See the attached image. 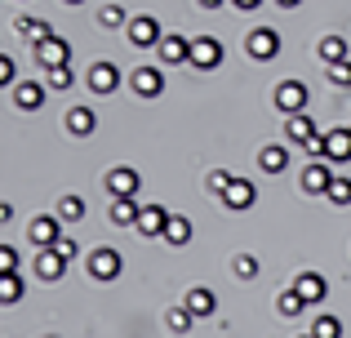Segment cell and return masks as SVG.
Returning <instances> with one entry per match:
<instances>
[{
  "mask_svg": "<svg viewBox=\"0 0 351 338\" xmlns=\"http://www.w3.org/2000/svg\"><path fill=\"white\" fill-rule=\"evenodd\" d=\"M45 94H49V85H40V80H18L14 85V107L18 112H40Z\"/></svg>",
  "mask_w": 351,
  "mask_h": 338,
  "instance_id": "10",
  "label": "cell"
},
{
  "mask_svg": "<svg viewBox=\"0 0 351 338\" xmlns=\"http://www.w3.org/2000/svg\"><path fill=\"white\" fill-rule=\"evenodd\" d=\"M254 200H258V187H254L249 178H232V187L223 191V205H227V209H236V214L254 209Z\"/></svg>",
  "mask_w": 351,
  "mask_h": 338,
  "instance_id": "13",
  "label": "cell"
},
{
  "mask_svg": "<svg viewBox=\"0 0 351 338\" xmlns=\"http://www.w3.org/2000/svg\"><path fill=\"white\" fill-rule=\"evenodd\" d=\"M62 125H67L71 138H89V134L98 130V116H94V107H71V112L62 116Z\"/></svg>",
  "mask_w": 351,
  "mask_h": 338,
  "instance_id": "17",
  "label": "cell"
},
{
  "mask_svg": "<svg viewBox=\"0 0 351 338\" xmlns=\"http://www.w3.org/2000/svg\"><path fill=\"white\" fill-rule=\"evenodd\" d=\"M293 289L307 298V307H311V303H320V298L329 294V285H325V276H320V271H302V276L293 280Z\"/></svg>",
  "mask_w": 351,
  "mask_h": 338,
  "instance_id": "22",
  "label": "cell"
},
{
  "mask_svg": "<svg viewBox=\"0 0 351 338\" xmlns=\"http://www.w3.org/2000/svg\"><path fill=\"white\" fill-rule=\"evenodd\" d=\"M311 334L316 338H343V321H338V316H316V321H311Z\"/></svg>",
  "mask_w": 351,
  "mask_h": 338,
  "instance_id": "31",
  "label": "cell"
},
{
  "mask_svg": "<svg viewBox=\"0 0 351 338\" xmlns=\"http://www.w3.org/2000/svg\"><path fill=\"white\" fill-rule=\"evenodd\" d=\"M307 85H302V80H280V85H276V94H271V103L280 107L285 116H293V112H307Z\"/></svg>",
  "mask_w": 351,
  "mask_h": 338,
  "instance_id": "7",
  "label": "cell"
},
{
  "mask_svg": "<svg viewBox=\"0 0 351 338\" xmlns=\"http://www.w3.org/2000/svg\"><path fill=\"white\" fill-rule=\"evenodd\" d=\"M196 5H200V9H223L227 0H196Z\"/></svg>",
  "mask_w": 351,
  "mask_h": 338,
  "instance_id": "44",
  "label": "cell"
},
{
  "mask_svg": "<svg viewBox=\"0 0 351 338\" xmlns=\"http://www.w3.org/2000/svg\"><path fill=\"white\" fill-rule=\"evenodd\" d=\"M276 5H280V9H298L302 0H276Z\"/></svg>",
  "mask_w": 351,
  "mask_h": 338,
  "instance_id": "45",
  "label": "cell"
},
{
  "mask_svg": "<svg viewBox=\"0 0 351 338\" xmlns=\"http://www.w3.org/2000/svg\"><path fill=\"white\" fill-rule=\"evenodd\" d=\"M18 298H23V276H18V271H5V276H0V303L14 307Z\"/></svg>",
  "mask_w": 351,
  "mask_h": 338,
  "instance_id": "29",
  "label": "cell"
},
{
  "mask_svg": "<svg viewBox=\"0 0 351 338\" xmlns=\"http://www.w3.org/2000/svg\"><path fill=\"white\" fill-rule=\"evenodd\" d=\"M232 178H236V173H227V169H214V173H209V191H214V196H223V191L232 187Z\"/></svg>",
  "mask_w": 351,
  "mask_h": 338,
  "instance_id": "38",
  "label": "cell"
},
{
  "mask_svg": "<svg viewBox=\"0 0 351 338\" xmlns=\"http://www.w3.org/2000/svg\"><path fill=\"white\" fill-rule=\"evenodd\" d=\"M302 147H307V156H311V160H325V130H320L316 138H307Z\"/></svg>",
  "mask_w": 351,
  "mask_h": 338,
  "instance_id": "41",
  "label": "cell"
},
{
  "mask_svg": "<svg viewBox=\"0 0 351 338\" xmlns=\"http://www.w3.org/2000/svg\"><path fill=\"white\" fill-rule=\"evenodd\" d=\"M125 36H129L134 49H156V45L165 40V27H160V18H156V14H134V18H129V27H125Z\"/></svg>",
  "mask_w": 351,
  "mask_h": 338,
  "instance_id": "1",
  "label": "cell"
},
{
  "mask_svg": "<svg viewBox=\"0 0 351 338\" xmlns=\"http://www.w3.org/2000/svg\"><path fill=\"white\" fill-rule=\"evenodd\" d=\"M120 271H125V258H120V250H112V245H98L89 254V276L94 280H116Z\"/></svg>",
  "mask_w": 351,
  "mask_h": 338,
  "instance_id": "6",
  "label": "cell"
},
{
  "mask_svg": "<svg viewBox=\"0 0 351 338\" xmlns=\"http://www.w3.org/2000/svg\"><path fill=\"white\" fill-rule=\"evenodd\" d=\"M156 49H160V62H191V40L187 36H173V32H165V40L156 45Z\"/></svg>",
  "mask_w": 351,
  "mask_h": 338,
  "instance_id": "19",
  "label": "cell"
},
{
  "mask_svg": "<svg viewBox=\"0 0 351 338\" xmlns=\"http://www.w3.org/2000/svg\"><path fill=\"white\" fill-rule=\"evenodd\" d=\"M160 241L178 245V250H182V245H191V218H173V214H169V227H165Z\"/></svg>",
  "mask_w": 351,
  "mask_h": 338,
  "instance_id": "27",
  "label": "cell"
},
{
  "mask_svg": "<svg viewBox=\"0 0 351 338\" xmlns=\"http://www.w3.org/2000/svg\"><path fill=\"white\" fill-rule=\"evenodd\" d=\"M120 80H125V76H120V67H116V62H107V58H98V62H94V67H89V71H85V85H89V89H94V94H98V98H107V94H116V89H120Z\"/></svg>",
  "mask_w": 351,
  "mask_h": 338,
  "instance_id": "4",
  "label": "cell"
},
{
  "mask_svg": "<svg viewBox=\"0 0 351 338\" xmlns=\"http://www.w3.org/2000/svg\"><path fill=\"white\" fill-rule=\"evenodd\" d=\"M165 227H169V214H165V205H143V214H138L134 232H138V236H165Z\"/></svg>",
  "mask_w": 351,
  "mask_h": 338,
  "instance_id": "16",
  "label": "cell"
},
{
  "mask_svg": "<svg viewBox=\"0 0 351 338\" xmlns=\"http://www.w3.org/2000/svg\"><path fill=\"white\" fill-rule=\"evenodd\" d=\"M245 53L254 62H271L276 53H280V32H271V27H254V32L245 36Z\"/></svg>",
  "mask_w": 351,
  "mask_h": 338,
  "instance_id": "3",
  "label": "cell"
},
{
  "mask_svg": "<svg viewBox=\"0 0 351 338\" xmlns=\"http://www.w3.org/2000/svg\"><path fill=\"white\" fill-rule=\"evenodd\" d=\"M316 134H320V125L311 121L307 112H293L289 121H285V143H289V147H293V143H307V138H316Z\"/></svg>",
  "mask_w": 351,
  "mask_h": 338,
  "instance_id": "18",
  "label": "cell"
},
{
  "mask_svg": "<svg viewBox=\"0 0 351 338\" xmlns=\"http://www.w3.org/2000/svg\"><path fill=\"white\" fill-rule=\"evenodd\" d=\"M182 303H187V312L196 316V321H205V316L218 312V294H214V289H205V285L187 289V294H182Z\"/></svg>",
  "mask_w": 351,
  "mask_h": 338,
  "instance_id": "15",
  "label": "cell"
},
{
  "mask_svg": "<svg viewBox=\"0 0 351 338\" xmlns=\"http://www.w3.org/2000/svg\"><path fill=\"white\" fill-rule=\"evenodd\" d=\"M316 58L325 62V67H334V62H347V40H343V36H325V40L316 45Z\"/></svg>",
  "mask_w": 351,
  "mask_h": 338,
  "instance_id": "24",
  "label": "cell"
},
{
  "mask_svg": "<svg viewBox=\"0 0 351 338\" xmlns=\"http://www.w3.org/2000/svg\"><path fill=\"white\" fill-rule=\"evenodd\" d=\"M302 191H307V196H325L329 191V182H334V169H329V160H311L307 169H302Z\"/></svg>",
  "mask_w": 351,
  "mask_h": 338,
  "instance_id": "11",
  "label": "cell"
},
{
  "mask_svg": "<svg viewBox=\"0 0 351 338\" xmlns=\"http://www.w3.org/2000/svg\"><path fill=\"white\" fill-rule=\"evenodd\" d=\"M18 36H27V40H32V45H40V40H49V36H53V27L49 23H45V18H18Z\"/></svg>",
  "mask_w": 351,
  "mask_h": 338,
  "instance_id": "25",
  "label": "cell"
},
{
  "mask_svg": "<svg viewBox=\"0 0 351 338\" xmlns=\"http://www.w3.org/2000/svg\"><path fill=\"white\" fill-rule=\"evenodd\" d=\"M5 85H18V62L9 53H0V89Z\"/></svg>",
  "mask_w": 351,
  "mask_h": 338,
  "instance_id": "36",
  "label": "cell"
},
{
  "mask_svg": "<svg viewBox=\"0 0 351 338\" xmlns=\"http://www.w3.org/2000/svg\"><path fill=\"white\" fill-rule=\"evenodd\" d=\"M53 250H58V254H62V258H67V263H76V258H80V245H76V241H71V236H67V232H62V241H58V245H53Z\"/></svg>",
  "mask_w": 351,
  "mask_h": 338,
  "instance_id": "40",
  "label": "cell"
},
{
  "mask_svg": "<svg viewBox=\"0 0 351 338\" xmlns=\"http://www.w3.org/2000/svg\"><path fill=\"white\" fill-rule=\"evenodd\" d=\"M165 321H169V330H173V334H191L196 316L187 312V303H178V307H169V316H165Z\"/></svg>",
  "mask_w": 351,
  "mask_h": 338,
  "instance_id": "30",
  "label": "cell"
},
{
  "mask_svg": "<svg viewBox=\"0 0 351 338\" xmlns=\"http://www.w3.org/2000/svg\"><path fill=\"white\" fill-rule=\"evenodd\" d=\"M62 271H67V258L58 250H36V276L40 280H62Z\"/></svg>",
  "mask_w": 351,
  "mask_h": 338,
  "instance_id": "20",
  "label": "cell"
},
{
  "mask_svg": "<svg viewBox=\"0 0 351 338\" xmlns=\"http://www.w3.org/2000/svg\"><path fill=\"white\" fill-rule=\"evenodd\" d=\"M329 80H334L338 89H351V62H334V67H329Z\"/></svg>",
  "mask_w": 351,
  "mask_h": 338,
  "instance_id": "37",
  "label": "cell"
},
{
  "mask_svg": "<svg viewBox=\"0 0 351 338\" xmlns=\"http://www.w3.org/2000/svg\"><path fill=\"white\" fill-rule=\"evenodd\" d=\"M325 160L329 165H347L351 160V125L347 130H325Z\"/></svg>",
  "mask_w": 351,
  "mask_h": 338,
  "instance_id": "14",
  "label": "cell"
},
{
  "mask_svg": "<svg viewBox=\"0 0 351 338\" xmlns=\"http://www.w3.org/2000/svg\"><path fill=\"white\" fill-rule=\"evenodd\" d=\"M276 312H280V316H289V321H293V316H302V312H307V298H302L298 294V289H280V298H276Z\"/></svg>",
  "mask_w": 351,
  "mask_h": 338,
  "instance_id": "26",
  "label": "cell"
},
{
  "mask_svg": "<svg viewBox=\"0 0 351 338\" xmlns=\"http://www.w3.org/2000/svg\"><path fill=\"white\" fill-rule=\"evenodd\" d=\"M325 196L334 200L338 209H347V205H351V178H338V173H334V182H329V191H325Z\"/></svg>",
  "mask_w": 351,
  "mask_h": 338,
  "instance_id": "33",
  "label": "cell"
},
{
  "mask_svg": "<svg viewBox=\"0 0 351 338\" xmlns=\"http://www.w3.org/2000/svg\"><path fill=\"white\" fill-rule=\"evenodd\" d=\"M232 271H236V280H254L258 276V258H254V254H236Z\"/></svg>",
  "mask_w": 351,
  "mask_h": 338,
  "instance_id": "34",
  "label": "cell"
},
{
  "mask_svg": "<svg viewBox=\"0 0 351 338\" xmlns=\"http://www.w3.org/2000/svg\"><path fill=\"white\" fill-rule=\"evenodd\" d=\"M98 27H107V32H112V27H129V14L120 5H103L98 9Z\"/></svg>",
  "mask_w": 351,
  "mask_h": 338,
  "instance_id": "32",
  "label": "cell"
},
{
  "mask_svg": "<svg viewBox=\"0 0 351 338\" xmlns=\"http://www.w3.org/2000/svg\"><path fill=\"white\" fill-rule=\"evenodd\" d=\"M258 165L267 173H285L289 169V147H285V143H267V147L258 152Z\"/></svg>",
  "mask_w": 351,
  "mask_h": 338,
  "instance_id": "23",
  "label": "cell"
},
{
  "mask_svg": "<svg viewBox=\"0 0 351 338\" xmlns=\"http://www.w3.org/2000/svg\"><path fill=\"white\" fill-rule=\"evenodd\" d=\"M5 271H18V250L14 245H0V276Z\"/></svg>",
  "mask_w": 351,
  "mask_h": 338,
  "instance_id": "39",
  "label": "cell"
},
{
  "mask_svg": "<svg viewBox=\"0 0 351 338\" xmlns=\"http://www.w3.org/2000/svg\"><path fill=\"white\" fill-rule=\"evenodd\" d=\"M143 191V178H138V169L129 165H116L107 173V196H138Z\"/></svg>",
  "mask_w": 351,
  "mask_h": 338,
  "instance_id": "12",
  "label": "cell"
},
{
  "mask_svg": "<svg viewBox=\"0 0 351 338\" xmlns=\"http://www.w3.org/2000/svg\"><path fill=\"white\" fill-rule=\"evenodd\" d=\"M9 218H14V205L5 200V205H0V223H9Z\"/></svg>",
  "mask_w": 351,
  "mask_h": 338,
  "instance_id": "43",
  "label": "cell"
},
{
  "mask_svg": "<svg viewBox=\"0 0 351 338\" xmlns=\"http://www.w3.org/2000/svg\"><path fill=\"white\" fill-rule=\"evenodd\" d=\"M27 241H32L36 250H53V245L62 241V218L58 214H36L32 223H27Z\"/></svg>",
  "mask_w": 351,
  "mask_h": 338,
  "instance_id": "2",
  "label": "cell"
},
{
  "mask_svg": "<svg viewBox=\"0 0 351 338\" xmlns=\"http://www.w3.org/2000/svg\"><path fill=\"white\" fill-rule=\"evenodd\" d=\"M129 89H134L138 98H160L165 94L160 67H138V71H129Z\"/></svg>",
  "mask_w": 351,
  "mask_h": 338,
  "instance_id": "9",
  "label": "cell"
},
{
  "mask_svg": "<svg viewBox=\"0 0 351 338\" xmlns=\"http://www.w3.org/2000/svg\"><path fill=\"white\" fill-rule=\"evenodd\" d=\"M58 218H62V223H80V218H85V196L67 191V196L58 200Z\"/></svg>",
  "mask_w": 351,
  "mask_h": 338,
  "instance_id": "28",
  "label": "cell"
},
{
  "mask_svg": "<svg viewBox=\"0 0 351 338\" xmlns=\"http://www.w3.org/2000/svg\"><path fill=\"white\" fill-rule=\"evenodd\" d=\"M232 5H236V9H245V14H254V9L263 5V0H232Z\"/></svg>",
  "mask_w": 351,
  "mask_h": 338,
  "instance_id": "42",
  "label": "cell"
},
{
  "mask_svg": "<svg viewBox=\"0 0 351 338\" xmlns=\"http://www.w3.org/2000/svg\"><path fill=\"white\" fill-rule=\"evenodd\" d=\"M32 53H36V62H40L45 71H53V67H67V62H71V45L62 40V36H49V40L32 45Z\"/></svg>",
  "mask_w": 351,
  "mask_h": 338,
  "instance_id": "8",
  "label": "cell"
},
{
  "mask_svg": "<svg viewBox=\"0 0 351 338\" xmlns=\"http://www.w3.org/2000/svg\"><path fill=\"white\" fill-rule=\"evenodd\" d=\"M23 5H27V0H23Z\"/></svg>",
  "mask_w": 351,
  "mask_h": 338,
  "instance_id": "48",
  "label": "cell"
},
{
  "mask_svg": "<svg viewBox=\"0 0 351 338\" xmlns=\"http://www.w3.org/2000/svg\"><path fill=\"white\" fill-rule=\"evenodd\" d=\"M62 5H85V0H62Z\"/></svg>",
  "mask_w": 351,
  "mask_h": 338,
  "instance_id": "46",
  "label": "cell"
},
{
  "mask_svg": "<svg viewBox=\"0 0 351 338\" xmlns=\"http://www.w3.org/2000/svg\"><path fill=\"white\" fill-rule=\"evenodd\" d=\"M112 223L116 227H134L138 223V214H143V205H138V196H112Z\"/></svg>",
  "mask_w": 351,
  "mask_h": 338,
  "instance_id": "21",
  "label": "cell"
},
{
  "mask_svg": "<svg viewBox=\"0 0 351 338\" xmlns=\"http://www.w3.org/2000/svg\"><path fill=\"white\" fill-rule=\"evenodd\" d=\"M298 338H316V334H311V330H307V334H298Z\"/></svg>",
  "mask_w": 351,
  "mask_h": 338,
  "instance_id": "47",
  "label": "cell"
},
{
  "mask_svg": "<svg viewBox=\"0 0 351 338\" xmlns=\"http://www.w3.org/2000/svg\"><path fill=\"white\" fill-rule=\"evenodd\" d=\"M71 80H76V67L67 62V67H53L49 76H45V85L49 89H71Z\"/></svg>",
  "mask_w": 351,
  "mask_h": 338,
  "instance_id": "35",
  "label": "cell"
},
{
  "mask_svg": "<svg viewBox=\"0 0 351 338\" xmlns=\"http://www.w3.org/2000/svg\"><path fill=\"white\" fill-rule=\"evenodd\" d=\"M223 40H214V36H191V67H200V71H214V67H223Z\"/></svg>",
  "mask_w": 351,
  "mask_h": 338,
  "instance_id": "5",
  "label": "cell"
}]
</instances>
